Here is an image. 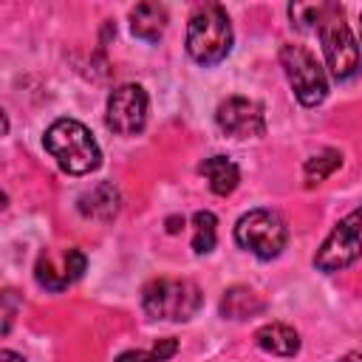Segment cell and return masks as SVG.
<instances>
[{"label":"cell","mask_w":362,"mask_h":362,"mask_svg":"<svg viewBox=\"0 0 362 362\" xmlns=\"http://www.w3.org/2000/svg\"><path fill=\"white\" fill-rule=\"evenodd\" d=\"M45 150L68 175H88L102 164V150L93 133L76 119H57L42 136Z\"/></svg>","instance_id":"1"},{"label":"cell","mask_w":362,"mask_h":362,"mask_svg":"<svg viewBox=\"0 0 362 362\" xmlns=\"http://www.w3.org/2000/svg\"><path fill=\"white\" fill-rule=\"evenodd\" d=\"M359 31H362V17H359Z\"/></svg>","instance_id":"24"},{"label":"cell","mask_w":362,"mask_h":362,"mask_svg":"<svg viewBox=\"0 0 362 362\" xmlns=\"http://www.w3.org/2000/svg\"><path fill=\"white\" fill-rule=\"evenodd\" d=\"M119 204H122L119 189L107 181H102V184H96L79 195V212L85 218H93V221H110L119 212Z\"/></svg>","instance_id":"14"},{"label":"cell","mask_w":362,"mask_h":362,"mask_svg":"<svg viewBox=\"0 0 362 362\" xmlns=\"http://www.w3.org/2000/svg\"><path fill=\"white\" fill-rule=\"evenodd\" d=\"M328 11V3H291L288 6V17L297 28L303 31H317L320 20L325 17Z\"/></svg>","instance_id":"19"},{"label":"cell","mask_w":362,"mask_h":362,"mask_svg":"<svg viewBox=\"0 0 362 362\" xmlns=\"http://www.w3.org/2000/svg\"><path fill=\"white\" fill-rule=\"evenodd\" d=\"M229 51H232V23L226 8L218 3H206L195 8L187 23V54L198 65L209 68L223 62Z\"/></svg>","instance_id":"2"},{"label":"cell","mask_w":362,"mask_h":362,"mask_svg":"<svg viewBox=\"0 0 362 362\" xmlns=\"http://www.w3.org/2000/svg\"><path fill=\"white\" fill-rule=\"evenodd\" d=\"M218 243V218L209 209H198L192 215V249L195 255H209Z\"/></svg>","instance_id":"16"},{"label":"cell","mask_w":362,"mask_h":362,"mask_svg":"<svg viewBox=\"0 0 362 362\" xmlns=\"http://www.w3.org/2000/svg\"><path fill=\"white\" fill-rule=\"evenodd\" d=\"M255 342H257V348H263L266 354H274V356H297V351H300V334L286 322L260 325L255 331Z\"/></svg>","instance_id":"12"},{"label":"cell","mask_w":362,"mask_h":362,"mask_svg":"<svg viewBox=\"0 0 362 362\" xmlns=\"http://www.w3.org/2000/svg\"><path fill=\"white\" fill-rule=\"evenodd\" d=\"M317 37H320V45H322L325 65H328L331 76L337 82L354 79L359 74L362 57H359V45H356V40H354V34L345 23V11H342L339 3H328V11L317 25Z\"/></svg>","instance_id":"4"},{"label":"cell","mask_w":362,"mask_h":362,"mask_svg":"<svg viewBox=\"0 0 362 362\" xmlns=\"http://www.w3.org/2000/svg\"><path fill=\"white\" fill-rule=\"evenodd\" d=\"M147 110H150L147 90L136 82H127V85L113 88V93L107 96L105 124L116 136H136L147 124Z\"/></svg>","instance_id":"8"},{"label":"cell","mask_w":362,"mask_h":362,"mask_svg":"<svg viewBox=\"0 0 362 362\" xmlns=\"http://www.w3.org/2000/svg\"><path fill=\"white\" fill-rule=\"evenodd\" d=\"M175 351H178V339L164 337V339L153 342L150 351H124V354H119L116 362H167Z\"/></svg>","instance_id":"18"},{"label":"cell","mask_w":362,"mask_h":362,"mask_svg":"<svg viewBox=\"0 0 362 362\" xmlns=\"http://www.w3.org/2000/svg\"><path fill=\"white\" fill-rule=\"evenodd\" d=\"M0 362H25V359H23L17 351H8V348H6V351H0Z\"/></svg>","instance_id":"22"},{"label":"cell","mask_w":362,"mask_h":362,"mask_svg":"<svg viewBox=\"0 0 362 362\" xmlns=\"http://www.w3.org/2000/svg\"><path fill=\"white\" fill-rule=\"evenodd\" d=\"M167 28V8L161 3H136L130 8V31L144 42H156Z\"/></svg>","instance_id":"13"},{"label":"cell","mask_w":362,"mask_h":362,"mask_svg":"<svg viewBox=\"0 0 362 362\" xmlns=\"http://www.w3.org/2000/svg\"><path fill=\"white\" fill-rule=\"evenodd\" d=\"M215 122H218L221 133H226L232 139H257L266 133L263 105L255 99H246V96L223 99L215 110Z\"/></svg>","instance_id":"9"},{"label":"cell","mask_w":362,"mask_h":362,"mask_svg":"<svg viewBox=\"0 0 362 362\" xmlns=\"http://www.w3.org/2000/svg\"><path fill=\"white\" fill-rule=\"evenodd\" d=\"M280 65H283V74H286V79H288V85H291V90H294L300 105L317 107L328 96L325 71H322V65L317 62V57L308 48L286 42L280 48Z\"/></svg>","instance_id":"6"},{"label":"cell","mask_w":362,"mask_h":362,"mask_svg":"<svg viewBox=\"0 0 362 362\" xmlns=\"http://www.w3.org/2000/svg\"><path fill=\"white\" fill-rule=\"evenodd\" d=\"M14 311H17V297L8 288V291H3V334H8L11 320H14Z\"/></svg>","instance_id":"20"},{"label":"cell","mask_w":362,"mask_h":362,"mask_svg":"<svg viewBox=\"0 0 362 362\" xmlns=\"http://www.w3.org/2000/svg\"><path fill=\"white\" fill-rule=\"evenodd\" d=\"M359 257H362V204L354 212H348L342 221H337V226L320 243L314 255V269L331 274L348 269Z\"/></svg>","instance_id":"7"},{"label":"cell","mask_w":362,"mask_h":362,"mask_svg":"<svg viewBox=\"0 0 362 362\" xmlns=\"http://www.w3.org/2000/svg\"><path fill=\"white\" fill-rule=\"evenodd\" d=\"M198 173L209 181V189L215 195H232L240 184V170L229 156H209L198 164Z\"/></svg>","instance_id":"11"},{"label":"cell","mask_w":362,"mask_h":362,"mask_svg":"<svg viewBox=\"0 0 362 362\" xmlns=\"http://www.w3.org/2000/svg\"><path fill=\"white\" fill-rule=\"evenodd\" d=\"M85 266H88V257L82 249H65L62 260L57 263V257L51 252H42L37 257V266H34V277L42 288L48 291H62L68 288L71 283H76L82 274H85Z\"/></svg>","instance_id":"10"},{"label":"cell","mask_w":362,"mask_h":362,"mask_svg":"<svg viewBox=\"0 0 362 362\" xmlns=\"http://www.w3.org/2000/svg\"><path fill=\"white\" fill-rule=\"evenodd\" d=\"M266 308V300L249 286H229L221 297V317L226 320H246Z\"/></svg>","instance_id":"15"},{"label":"cell","mask_w":362,"mask_h":362,"mask_svg":"<svg viewBox=\"0 0 362 362\" xmlns=\"http://www.w3.org/2000/svg\"><path fill=\"white\" fill-rule=\"evenodd\" d=\"M178 229H184V218H178V215L167 218V232H170V235H175Z\"/></svg>","instance_id":"21"},{"label":"cell","mask_w":362,"mask_h":362,"mask_svg":"<svg viewBox=\"0 0 362 362\" xmlns=\"http://www.w3.org/2000/svg\"><path fill=\"white\" fill-rule=\"evenodd\" d=\"M337 362H362V348H356V351H348L345 356H339Z\"/></svg>","instance_id":"23"},{"label":"cell","mask_w":362,"mask_h":362,"mask_svg":"<svg viewBox=\"0 0 362 362\" xmlns=\"http://www.w3.org/2000/svg\"><path fill=\"white\" fill-rule=\"evenodd\" d=\"M201 288L184 277H156L141 288V308L153 320L187 322L201 311Z\"/></svg>","instance_id":"3"},{"label":"cell","mask_w":362,"mask_h":362,"mask_svg":"<svg viewBox=\"0 0 362 362\" xmlns=\"http://www.w3.org/2000/svg\"><path fill=\"white\" fill-rule=\"evenodd\" d=\"M339 164H342V153H339V150H334V147H328V150H322V153H317V156L305 158V164H303L305 184H308V187H314V184L325 181V178H328Z\"/></svg>","instance_id":"17"},{"label":"cell","mask_w":362,"mask_h":362,"mask_svg":"<svg viewBox=\"0 0 362 362\" xmlns=\"http://www.w3.org/2000/svg\"><path fill=\"white\" fill-rule=\"evenodd\" d=\"M235 243L260 260H272L286 249L288 226L274 209H249L235 223Z\"/></svg>","instance_id":"5"}]
</instances>
